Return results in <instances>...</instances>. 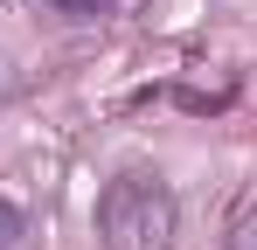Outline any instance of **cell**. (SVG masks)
I'll use <instances>...</instances> for the list:
<instances>
[{
	"mask_svg": "<svg viewBox=\"0 0 257 250\" xmlns=\"http://www.w3.org/2000/svg\"><path fill=\"white\" fill-rule=\"evenodd\" d=\"M229 250H257V188L236 202V215H229Z\"/></svg>",
	"mask_w": 257,
	"mask_h": 250,
	"instance_id": "cell-2",
	"label": "cell"
},
{
	"mask_svg": "<svg viewBox=\"0 0 257 250\" xmlns=\"http://www.w3.org/2000/svg\"><path fill=\"white\" fill-rule=\"evenodd\" d=\"M42 7H56L63 21H97V14H111L118 0H42Z\"/></svg>",
	"mask_w": 257,
	"mask_h": 250,
	"instance_id": "cell-3",
	"label": "cell"
},
{
	"mask_svg": "<svg viewBox=\"0 0 257 250\" xmlns=\"http://www.w3.org/2000/svg\"><path fill=\"white\" fill-rule=\"evenodd\" d=\"M174 229H181V202L160 174L132 167L118 181H104V195H97L104 250H174Z\"/></svg>",
	"mask_w": 257,
	"mask_h": 250,
	"instance_id": "cell-1",
	"label": "cell"
},
{
	"mask_svg": "<svg viewBox=\"0 0 257 250\" xmlns=\"http://www.w3.org/2000/svg\"><path fill=\"white\" fill-rule=\"evenodd\" d=\"M21 229H28V222H21V208H14V202H0V250H14V243H21Z\"/></svg>",
	"mask_w": 257,
	"mask_h": 250,
	"instance_id": "cell-4",
	"label": "cell"
}]
</instances>
